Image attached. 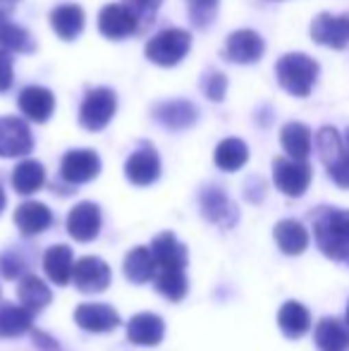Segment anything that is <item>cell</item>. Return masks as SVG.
Returning <instances> with one entry per match:
<instances>
[{
    "label": "cell",
    "instance_id": "obj_1",
    "mask_svg": "<svg viewBox=\"0 0 349 351\" xmlns=\"http://www.w3.org/2000/svg\"><path fill=\"white\" fill-rule=\"evenodd\" d=\"M313 239L330 261L349 265V210L321 208L313 215Z\"/></svg>",
    "mask_w": 349,
    "mask_h": 351
},
{
    "label": "cell",
    "instance_id": "obj_2",
    "mask_svg": "<svg viewBox=\"0 0 349 351\" xmlns=\"http://www.w3.org/2000/svg\"><path fill=\"white\" fill-rule=\"evenodd\" d=\"M321 67L306 53H285L275 62V77L278 84L294 98H306L316 86Z\"/></svg>",
    "mask_w": 349,
    "mask_h": 351
},
{
    "label": "cell",
    "instance_id": "obj_3",
    "mask_svg": "<svg viewBox=\"0 0 349 351\" xmlns=\"http://www.w3.org/2000/svg\"><path fill=\"white\" fill-rule=\"evenodd\" d=\"M191 51V36L184 29H163L156 36H151L144 46V53L154 65L175 67Z\"/></svg>",
    "mask_w": 349,
    "mask_h": 351
},
{
    "label": "cell",
    "instance_id": "obj_4",
    "mask_svg": "<svg viewBox=\"0 0 349 351\" xmlns=\"http://www.w3.org/2000/svg\"><path fill=\"white\" fill-rule=\"evenodd\" d=\"M117 110V96L112 88L98 86L86 91L80 108V125L88 132H101L110 125Z\"/></svg>",
    "mask_w": 349,
    "mask_h": 351
},
{
    "label": "cell",
    "instance_id": "obj_5",
    "mask_svg": "<svg viewBox=\"0 0 349 351\" xmlns=\"http://www.w3.org/2000/svg\"><path fill=\"white\" fill-rule=\"evenodd\" d=\"M313 170L306 160H297V158H275L273 160V182L285 196H299L306 194L309 184H311Z\"/></svg>",
    "mask_w": 349,
    "mask_h": 351
},
{
    "label": "cell",
    "instance_id": "obj_6",
    "mask_svg": "<svg viewBox=\"0 0 349 351\" xmlns=\"http://www.w3.org/2000/svg\"><path fill=\"white\" fill-rule=\"evenodd\" d=\"M309 34H311L313 43H318V46L333 48V51H345L349 46V12L316 14L311 27H309Z\"/></svg>",
    "mask_w": 349,
    "mask_h": 351
},
{
    "label": "cell",
    "instance_id": "obj_7",
    "mask_svg": "<svg viewBox=\"0 0 349 351\" xmlns=\"http://www.w3.org/2000/svg\"><path fill=\"white\" fill-rule=\"evenodd\" d=\"M139 17L122 3H110L98 12V32L110 41H122V38L139 32Z\"/></svg>",
    "mask_w": 349,
    "mask_h": 351
},
{
    "label": "cell",
    "instance_id": "obj_8",
    "mask_svg": "<svg viewBox=\"0 0 349 351\" xmlns=\"http://www.w3.org/2000/svg\"><path fill=\"white\" fill-rule=\"evenodd\" d=\"M265 41L254 29H237L228 36L223 48V58L234 65H254L263 58Z\"/></svg>",
    "mask_w": 349,
    "mask_h": 351
},
{
    "label": "cell",
    "instance_id": "obj_9",
    "mask_svg": "<svg viewBox=\"0 0 349 351\" xmlns=\"http://www.w3.org/2000/svg\"><path fill=\"white\" fill-rule=\"evenodd\" d=\"M34 148L32 130L24 120L12 115L0 117V158H22Z\"/></svg>",
    "mask_w": 349,
    "mask_h": 351
},
{
    "label": "cell",
    "instance_id": "obj_10",
    "mask_svg": "<svg viewBox=\"0 0 349 351\" xmlns=\"http://www.w3.org/2000/svg\"><path fill=\"white\" fill-rule=\"evenodd\" d=\"M151 115L158 125H163L165 130L182 132L189 130L199 120V110L194 103L184 101V98H170V101H158L151 108Z\"/></svg>",
    "mask_w": 349,
    "mask_h": 351
},
{
    "label": "cell",
    "instance_id": "obj_11",
    "mask_svg": "<svg viewBox=\"0 0 349 351\" xmlns=\"http://www.w3.org/2000/svg\"><path fill=\"white\" fill-rule=\"evenodd\" d=\"M101 172V158L96 151L88 148H75L62 156L60 162V175L70 184H86V182L96 180Z\"/></svg>",
    "mask_w": 349,
    "mask_h": 351
},
{
    "label": "cell",
    "instance_id": "obj_12",
    "mask_svg": "<svg viewBox=\"0 0 349 351\" xmlns=\"http://www.w3.org/2000/svg\"><path fill=\"white\" fill-rule=\"evenodd\" d=\"M199 204H201L204 217L208 222H213V225L225 227V230L237 225V220H239L237 206H234L232 199H230L223 189H218V186H206V189L201 191Z\"/></svg>",
    "mask_w": 349,
    "mask_h": 351
},
{
    "label": "cell",
    "instance_id": "obj_13",
    "mask_svg": "<svg viewBox=\"0 0 349 351\" xmlns=\"http://www.w3.org/2000/svg\"><path fill=\"white\" fill-rule=\"evenodd\" d=\"M125 177L134 186H149L160 177V158L154 146L141 143L125 162Z\"/></svg>",
    "mask_w": 349,
    "mask_h": 351
},
{
    "label": "cell",
    "instance_id": "obj_14",
    "mask_svg": "<svg viewBox=\"0 0 349 351\" xmlns=\"http://www.w3.org/2000/svg\"><path fill=\"white\" fill-rule=\"evenodd\" d=\"M72 282L84 294H98V291L108 289V285H110V268L96 256H84V258H80L75 263Z\"/></svg>",
    "mask_w": 349,
    "mask_h": 351
},
{
    "label": "cell",
    "instance_id": "obj_15",
    "mask_svg": "<svg viewBox=\"0 0 349 351\" xmlns=\"http://www.w3.org/2000/svg\"><path fill=\"white\" fill-rule=\"evenodd\" d=\"M17 106L24 117H29L36 125H43V122L51 120L53 110H56V96H53L51 88L32 84V86H24L19 91Z\"/></svg>",
    "mask_w": 349,
    "mask_h": 351
},
{
    "label": "cell",
    "instance_id": "obj_16",
    "mask_svg": "<svg viewBox=\"0 0 349 351\" xmlns=\"http://www.w3.org/2000/svg\"><path fill=\"white\" fill-rule=\"evenodd\" d=\"M67 232L75 241H86L96 239L101 232V208L91 201H82L67 215Z\"/></svg>",
    "mask_w": 349,
    "mask_h": 351
},
{
    "label": "cell",
    "instance_id": "obj_17",
    "mask_svg": "<svg viewBox=\"0 0 349 351\" xmlns=\"http://www.w3.org/2000/svg\"><path fill=\"white\" fill-rule=\"evenodd\" d=\"M151 254L156 258V265L160 270H184L189 254L186 246L173 234V232H160L154 241H151Z\"/></svg>",
    "mask_w": 349,
    "mask_h": 351
},
{
    "label": "cell",
    "instance_id": "obj_18",
    "mask_svg": "<svg viewBox=\"0 0 349 351\" xmlns=\"http://www.w3.org/2000/svg\"><path fill=\"white\" fill-rule=\"evenodd\" d=\"M75 323L86 332H110L120 325V315L112 306L82 304L75 311Z\"/></svg>",
    "mask_w": 349,
    "mask_h": 351
},
{
    "label": "cell",
    "instance_id": "obj_19",
    "mask_svg": "<svg viewBox=\"0 0 349 351\" xmlns=\"http://www.w3.org/2000/svg\"><path fill=\"white\" fill-rule=\"evenodd\" d=\"M165 335V323L156 313H136L127 325V337L139 347H156Z\"/></svg>",
    "mask_w": 349,
    "mask_h": 351
},
{
    "label": "cell",
    "instance_id": "obj_20",
    "mask_svg": "<svg viewBox=\"0 0 349 351\" xmlns=\"http://www.w3.org/2000/svg\"><path fill=\"white\" fill-rule=\"evenodd\" d=\"M14 225L24 237H34L46 232L53 225V213L46 204L38 201H27L14 210Z\"/></svg>",
    "mask_w": 349,
    "mask_h": 351
},
{
    "label": "cell",
    "instance_id": "obj_21",
    "mask_svg": "<svg viewBox=\"0 0 349 351\" xmlns=\"http://www.w3.org/2000/svg\"><path fill=\"white\" fill-rule=\"evenodd\" d=\"M84 22H86L84 10L75 3L58 5L51 12V29L62 41H75L82 34V29H84Z\"/></svg>",
    "mask_w": 349,
    "mask_h": 351
},
{
    "label": "cell",
    "instance_id": "obj_22",
    "mask_svg": "<svg viewBox=\"0 0 349 351\" xmlns=\"http://www.w3.org/2000/svg\"><path fill=\"white\" fill-rule=\"evenodd\" d=\"M0 48L10 53H34L36 41L24 27L10 19L8 10H0Z\"/></svg>",
    "mask_w": 349,
    "mask_h": 351
},
{
    "label": "cell",
    "instance_id": "obj_23",
    "mask_svg": "<svg viewBox=\"0 0 349 351\" xmlns=\"http://www.w3.org/2000/svg\"><path fill=\"white\" fill-rule=\"evenodd\" d=\"M273 237L278 241L280 251L287 256H299L309 246V232L297 220H280L273 230Z\"/></svg>",
    "mask_w": 349,
    "mask_h": 351
},
{
    "label": "cell",
    "instance_id": "obj_24",
    "mask_svg": "<svg viewBox=\"0 0 349 351\" xmlns=\"http://www.w3.org/2000/svg\"><path fill=\"white\" fill-rule=\"evenodd\" d=\"M280 143H282L285 153L289 158H297V160H306L311 156L313 136L311 130L302 122H287L280 132Z\"/></svg>",
    "mask_w": 349,
    "mask_h": 351
},
{
    "label": "cell",
    "instance_id": "obj_25",
    "mask_svg": "<svg viewBox=\"0 0 349 351\" xmlns=\"http://www.w3.org/2000/svg\"><path fill=\"white\" fill-rule=\"evenodd\" d=\"M43 268H46V275L51 278L56 285H67L72 280V270H75V256H72V249L65 244L51 246L43 256Z\"/></svg>",
    "mask_w": 349,
    "mask_h": 351
},
{
    "label": "cell",
    "instance_id": "obj_26",
    "mask_svg": "<svg viewBox=\"0 0 349 351\" xmlns=\"http://www.w3.org/2000/svg\"><path fill=\"white\" fill-rule=\"evenodd\" d=\"M215 165L223 172H237L247 165L249 160V146L237 136H230V139H223L215 146L213 153Z\"/></svg>",
    "mask_w": 349,
    "mask_h": 351
},
{
    "label": "cell",
    "instance_id": "obj_27",
    "mask_svg": "<svg viewBox=\"0 0 349 351\" xmlns=\"http://www.w3.org/2000/svg\"><path fill=\"white\" fill-rule=\"evenodd\" d=\"M313 339H316V347L321 351H347L349 349V330L335 318H323L321 323L316 325Z\"/></svg>",
    "mask_w": 349,
    "mask_h": 351
},
{
    "label": "cell",
    "instance_id": "obj_28",
    "mask_svg": "<svg viewBox=\"0 0 349 351\" xmlns=\"http://www.w3.org/2000/svg\"><path fill=\"white\" fill-rule=\"evenodd\" d=\"M278 325L289 339H297L309 332V328H311V315H309V311L304 308L302 304L287 301V304H282V308H280V313H278Z\"/></svg>",
    "mask_w": 349,
    "mask_h": 351
},
{
    "label": "cell",
    "instance_id": "obj_29",
    "mask_svg": "<svg viewBox=\"0 0 349 351\" xmlns=\"http://www.w3.org/2000/svg\"><path fill=\"white\" fill-rule=\"evenodd\" d=\"M34 311L27 306H0V339L19 337L32 330Z\"/></svg>",
    "mask_w": 349,
    "mask_h": 351
},
{
    "label": "cell",
    "instance_id": "obj_30",
    "mask_svg": "<svg viewBox=\"0 0 349 351\" xmlns=\"http://www.w3.org/2000/svg\"><path fill=\"white\" fill-rule=\"evenodd\" d=\"M46 184V170L38 160H22L12 172V186L17 194L29 196Z\"/></svg>",
    "mask_w": 349,
    "mask_h": 351
},
{
    "label": "cell",
    "instance_id": "obj_31",
    "mask_svg": "<svg viewBox=\"0 0 349 351\" xmlns=\"http://www.w3.org/2000/svg\"><path fill=\"white\" fill-rule=\"evenodd\" d=\"M156 268H158V265H156L154 254H151V249H144V246L132 249L125 258V275H127V280L134 282V285L149 282L156 275Z\"/></svg>",
    "mask_w": 349,
    "mask_h": 351
},
{
    "label": "cell",
    "instance_id": "obj_32",
    "mask_svg": "<svg viewBox=\"0 0 349 351\" xmlns=\"http://www.w3.org/2000/svg\"><path fill=\"white\" fill-rule=\"evenodd\" d=\"M17 294H19L22 306H27L29 311H41L51 304V289H48L46 282L41 278H36V275H24V278L19 280Z\"/></svg>",
    "mask_w": 349,
    "mask_h": 351
},
{
    "label": "cell",
    "instance_id": "obj_33",
    "mask_svg": "<svg viewBox=\"0 0 349 351\" xmlns=\"http://www.w3.org/2000/svg\"><path fill=\"white\" fill-rule=\"evenodd\" d=\"M316 148H318L321 160L326 162V167H328L345 153V148H347L345 136H340V132H337L335 127H321L316 134Z\"/></svg>",
    "mask_w": 349,
    "mask_h": 351
},
{
    "label": "cell",
    "instance_id": "obj_34",
    "mask_svg": "<svg viewBox=\"0 0 349 351\" xmlns=\"http://www.w3.org/2000/svg\"><path fill=\"white\" fill-rule=\"evenodd\" d=\"M156 289L170 301H180L186 294V278L184 270H160L156 278Z\"/></svg>",
    "mask_w": 349,
    "mask_h": 351
},
{
    "label": "cell",
    "instance_id": "obj_35",
    "mask_svg": "<svg viewBox=\"0 0 349 351\" xmlns=\"http://www.w3.org/2000/svg\"><path fill=\"white\" fill-rule=\"evenodd\" d=\"M218 8L220 0H186V12L196 29H206L208 24H213Z\"/></svg>",
    "mask_w": 349,
    "mask_h": 351
},
{
    "label": "cell",
    "instance_id": "obj_36",
    "mask_svg": "<svg viewBox=\"0 0 349 351\" xmlns=\"http://www.w3.org/2000/svg\"><path fill=\"white\" fill-rule=\"evenodd\" d=\"M201 91L208 101L220 103L225 101V93H228V77L218 70H208L201 79Z\"/></svg>",
    "mask_w": 349,
    "mask_h": 351
},
{
    "label": "cell",
    "instance_id": "obj_37",
    "mask_svg": "<svg viewBox=\"0 0 349 351\" xmlns=\"http://www.w3.org/2000/svg\"><path fill=\"white\" fill-rule=\"evenodd\" d=\"M125 5L139 17L141 24H149V22H154L156 12L160 10L163 0H125Z\"/></svg>",
    "mask_w": 349,
    "mask_h": 351
},
{
    "label": "cell",
    "instance_id": "obj_38",
    "mask_svg": "<svg viewBox=\"0 0 349 351\" xmlns=\"http://www.w3.org/2000/svg\"><path fill=\"white\" fill-rule=\"evenodd\" d=\"M14 82V60L10 56V51L0 48V93L10 91Z\"/></svg>",
    "mask_w": 349,
    "mask_h": 351
},
{
    "label": "cell",
    "instance_id": "obj_39",
    "mask_svg": "<svg viewBox=\"0 0 349 351\" xmlns=\"http://www.w3.org/2000/svg\"><path fill=\"white\" fill-rule=\"evenodd\" d=\"M22 270H24V261L17 254H10L8 251V254L0 256V273H3V278L14 280L22 275Z\"/></svg>",
    "mask_w": 349,
    "mask_h": 351
},
{
    "label": "cell",
    "instance_id": "obj_40",
    "mask_svg": "<svg viewBox=\"0 0 349 351\" xmlns=\"http://www.w3.org/2000/svg\"><path fill=\"white\" fill-rule=\"evenodd\" d=\"M34 344H38V347H41L43 351H58V344L56 342H51V339H48V335H43V332H34Z\"/></svg>",
    "mask_w": 349,
    "mask_h": 351
},
{
    "label": "cell",
    "instance_id": "obj_41",
    "mask_svg": "<svg viewBox=\"0 0 349 351\" xmlns=\"http://www.w3.org/2000/svg\"><path fill=\"white\" fill-rule=\"evenodd\" d=\"M17 5H19V0H0V10H8V12H12Z\"/></svg>",
    "mask_w": 349,
    "mask_h": 351
},
{
    "label": "cell",
    "instance_id": "obj_42",
    "mask_svg": "<svg viewBox=\"0 0 349 351\" xmlns=\"http://www.w3.org/2000/svg\"><path fill=\"white\" fill-rule=\"evenodd\" d=\"M3 208H5V191L0 189V213H3Z\"/></svg>",
    "mask_w": 349,
    "mask_h": 351
},
{
    "label": "cell",
    "instance_id": "obj_43",
    "mask_svg": "<svg viewBox=\"0 0 349 351\" xmlns=\"http://www.w3.org/2000/svg\"><path fill=\"white\" fill-rule=\"evenodd\" d=\"M345 143H347V153H349V127H347V132H345Z\"/></svg>",
    "mask_w": 349,
    "mask_h": 351
},
{
    "label": "cell",
    "instance_id": "obj_44",
    "mask_svg": "<svg viewBox=\"0 0 349 351\" xmlns=\"http://www.w3.org/2000/svg\"><path fill=\"white\" fill-rule=\"evenodd\" d=\"M347 328H349V304H347Z\"/></svg>",
    "mask_w": 349,
    "mask_h": 351
},
{
    "label": "cell",
    "instance_id": "obj_45",
    "mask_svg": "<svg viewBox=\"0 0 349 351\" xmlns=\"http://www.w3.org/2000/svg\"><path fill=\"white\" fill-rule=\"evenodd\" d=\"M270 3H280V0H270Z\"/></svg>",
    "mask_w": 349,
    "mask_h": 351
}]
</instances>
